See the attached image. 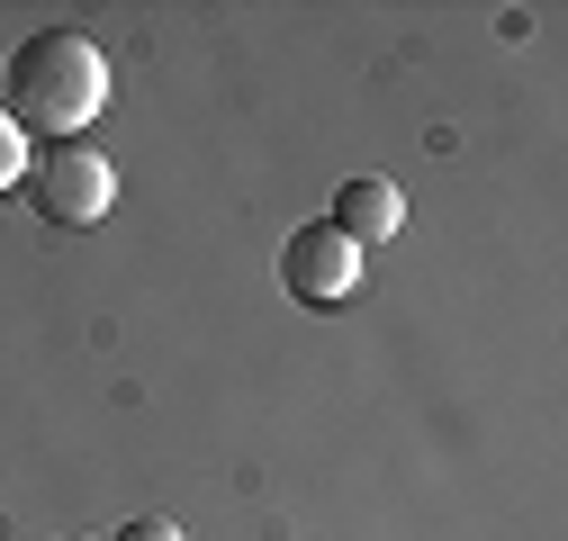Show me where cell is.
<instances>
[{
  "instance_id": "1",
  "label": "cell",
  "mask_w": 568,
  "mask_h": 541,
  "mask_svg": "<svg viewBox=\"0 0 568 541\" xmlns=\"http://www.w3.org/2000/svg\"><path fill=\"white\" fill-rule=\"evenodd\" d=\"M19 118V135L37 126V135H54V145H82V126L109 109V54L82 37V28H45V37H28L19 54H10V82H0Z\"/></svg>"
},
{
  "instance_id": "2",
  "label": "cell",
  "mask_w": 568,
  "mask_h": 541,
  "mask_svg": "<svg viewBox=\"0 0 568 541\" xmlns=\"http://www.w3.org/2000/svg\"><path fill=\"white\" fill-rule=\"evenodd\" d=\"M28 198L45 226H100L118 198V172L91 145H45V154H28Z\"/></svg>"
},
{
  "instance_id": "3",
  "label": "cell",
  "mask_w": 568,
  "mask_h": 541,
  "mask_svg": "<svg viewBox=\"0 0 568 541\" xmlns=\"http://www.w3.org/2000/svg\"><path fill=\"white\" fill-rule=\"evenodd\" d=\"M280 280H290L298 307H334V298H352V280H362V244H343L334 226H298L290 244H280Z\"/></svg>"
},
{
  "instance_id": "4",
  "label": "cell",
  "mask_w": 568,
  "mask_h": 541,
  "mask_svg": "<svg viewBox=\"0 0 568 541\" xmlns=\"http://www.w3.org/2000/svg\"><path fill=\"white\" fill-rule=\"evenodd\" d=\"M343 244H388L397 226H406V198H397V181H379V172H362V181H343L334 190V217H325Z\"/></svg>"
},
{
  "instance_id": "5",
  "label": "cell",
  "mask_w": 568,
  "mask_h": 541,
  "mask_svg": "<svg viewBox=\"0 0 568 541\" xmlns=\"http://www.w3.org/2000/svg\"><path fill=\"white\" fill-rule=\"evenodd\" d=\"M10 181H28V135H19L10 109H0V198H10Z\"/></svg>"
},
{
  "instance_id": "6",
  "label": "cell",
  "mask_w": 568,
  "mask_h": 541,
  "mask_svg": "<svg viewBox=\"0 0 568 541\" xmlns=\"http://www.w3.org/2000/svg\"><path fill=\"white\" fill-rule=\"evenodd\" d=\"M109 541H190V532H181L172 514H135V523H118Z\"/></svg>"
}]
</instances>
